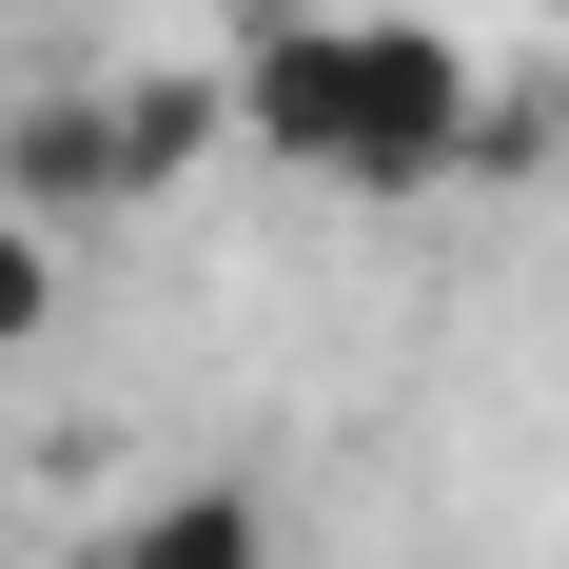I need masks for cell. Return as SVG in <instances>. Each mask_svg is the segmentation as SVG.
<instances>
[{"instance_id": "4", "label": "cell", "mask_w": 569, "mask_h": 569, "mask_svg": "<svg viewBox=\"0 0 569 569\" xmlns=\"http://www.w3.org/2000/svg\"><path fill=\"white\" fill-rule=\"evenodd\" d=\"M118 569H276V530H256V491H158L118 530Z\"/></svg>"}, {"instance_id": "1", "label": "cell", "mask_w": 569, "mask_h": 569, "mask_svg": "<svg viewBox=\"0 0 569 569\" xmlns=\"http://www.w3.org/2000/svg\"><path fill=\"white\" fill-rule=\"evenodd\" d=\"M471 99H491V59H471L452 20L335 0V118H315V177H335L353 217H412V197L471 177Z\"/></svg>"}, {"instance_id": "2", "label": "cell", "mask_w": 569, "mask_h": 569, "mask_svg": "<svg viewBox=\"0 0 569 569\" xmlns=\"http://www.w3.org/2000/svg\"><path fill=\"white\" fill-rule=\"evenodd\" d=\"M99 118H118V197H177L236 138V59H138V79H99Z\"/></svg>"}, {"instance_id": "3", "label": "cell", "mask_w": 569, "mask_h": 569, "mask_svg": "<svg viewBox=\"0 0 569 569\" xmlns=\"http://www.w3.org/2000/svg\"><path fill=\"white\" fill-rule=\"evenodd\" d=\"M0 197H20L40 236L138 217V197H118V118H99V99H20V138H0Z\"/></svg>"}, {"instance_id": "5", "label": "cell", "mask_w": 569, "mask_h": 569, "mask_svg": "<svg viewBox=\"0 0 569 569\" xmlns=\"http://www.w3.org/2000/svg\"><path fill=\"white\" fill-rule=\"evenodd\" d=\"M40 335H59V236L0 197V353H40Z\"/></svg>"}]
</instances>
